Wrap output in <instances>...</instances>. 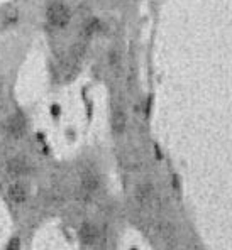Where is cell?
<instances>
[{"instance_id":"7a4b0ae2","label":"cell","mask_w":232,"mask_h":250,"mask_svg":"<svg viewBox=\"0 0 232 250\" xmlns=\"http://www.w3.org/2000/svg\"><path fill=\"white\" fill-rule=\"evenodd\" d=\"M154 196H156V189L151 183H142L136 188V201H138L141 207H148L154 201Z\"/></svg>"},{"instance_id":"5b68a950","label":"cell","mask_w":232,"mask_h":250,"mask_svg":"<svg viewBox=\"0 0 232 250\" xmlns=\"http://www.w3.org/2000/svg\"><path fill=\"white\" fill-rule=\"evenodd\" d=\"M80 240L83 245H93L98 240V229L92 223H83L80 229Z\"/></svg>"},{"instance_id":"6da1fadb","label":"cell","mask_w":232,"mask_h":250,"mask_svg":"<svg viewBox=\"0 0 232 250\" xmlns=\"http://www.w3.org/2000/svg\"><path fill=\"white\" fill-rule=\"evenodd\" d=\"M46 17H47V22H49L53 27H58V29L66 27L70 19H71V16H70V9L61 2L51 3L46 10Z\"/></svg>"},{"instance_id":"30bf717a","label":"cell","mask_w":232,"mask_h":250,"mask_svg":"<svg viewBox=\"0 0 232 250\" xmlns=\"http://www.w3.org/2000/svg\"><path fill=\"white\" fill-rule=\"evenodd\" d=\"M19 247H21L19 238H12V240L9 242V245H7V249H10V250H17Z\"/></svg>"},{"instance_id":"3957f363","label":"cell","mask_w":232,"mask_h":250,"mask_svg":"<svg viewBox=\"0 0 232 250\" xmlns=\"http://www.w3.org/2000/svg\"><path fill=\"white\" fill-rule=\"evenodd\" d=\"M5 130L12 139H21L22 135L25 134V130H27V127H25V120L22 119L21 115L12 117V119H9V122L5 124Z\"/></svg>"},{"instance_id":"8fae6325","label":"cell","mask_w":232,"mask_h":250,"mask_svg":"<svg viewBox=\"0 0 232 250\" xmlns=\"http://www.w3.org/2000/svg\"><path fill=\"white\" fill-rule=\"evenodd\" d=\"M109 60H110V64H112V66H117V64H119V54H117L116 51H112V53H110V58H109Z\"/></svg>"},{"instance_id":"9c48e42d","label":"cell","mask_w":232,"mask_h":250,"mask_svg":"<svg viewBox=\"0 0 232 250\" xmlns=\"http://www.w3.org/2000/svg\"><path fill=\"white\" fill-rule=\"evenodd\" d=\"M100 27H102L100 21H98V19H92L90 22H88L87 25H85V31H83V34L87 36V38H90V36H93L95 32H98V31H100Z\"/></svg>"},{"instance_id":"277c9868","label":"cell","mask_w":232,"mask_h":250,"mask_svg":"<svg viewBox=\"0 0 232 250\" xmlns=\"http://www.w3.org/2000/svg\"><path fill=\"white\" fill-rule=\"evenodd\" d=\"M29 163L22 157H14L7 163V172L14 178H19V176H24L29 172Z\"/></svg>"},{"instance_id":"8992f818","label":"cell","mask_w":232,"mask_h":250,"mask_svg":"<svg viewBox=\"0 0 232 250\" xmlns=\"http://www.w3.org/2000/svg\"><path fill=\"white\" fill-rule=\"evenodd\" d=\"M100 188V178L95 172H85L82 178V189L87 194H93Z\"/></svg>"},{"instance_id":"52a82bcc","label":"cell","mask_w":232,"mask_h":250,"mask_svg":"<svg viewBox=\"0 0 232 250\" xmlns=\"http://www.w3.org/2000/svg\"><path fill=\"white\" fill-rule=\"evenodd\" d=\"M9 198L16 205L25 203V200H27V189L21 183H14V185L9 186Z\"/></svg>"},{"instance_id":"ba28073f","label":"cell","mask_w":232,"mask_h":250,"mask_svg":"<svg viewBox=\"0 0 232 250\" xmlns=\"http://www.w3.org/2000/svg\"><path fill=\"white\" fill-rule=\"evenodd\" d=\"M126 125H127V117L126 113L122 112L120 108H117L114 112V117H112V128L116 134H122L126 130Z\"/></svg>"}]
</instances>
